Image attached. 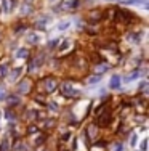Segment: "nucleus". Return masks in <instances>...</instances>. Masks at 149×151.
<instances>
[{
	"label": "nucleus",
	"mask_w": 149,
	"mask_h": 151,
	"mask_svg": "<svg viewBox=\"0 0 149 151\" xmlns=\"http://www.w3.org/2000/svg\"><path fill=\"white\" fill-rule=\"evenodd\" d=\"M31 55V48L29 47H16V50H15V58L16 60H26L27 56Z\"/></svg>",
	"instance_id": "nucleus-17"
},
{
	"label": "nucleus",
	"mask_w": 149,
	"mask_h": 151,
	"mask_svg": "<svg viewBox=\"0 0 149 151\" xmlns=\"http://www.w3.org/2000/svg\"><path fill=\"white\" fill-rule=\"evenodd\" d=\"M16 5H18L16 0H2V12L5 15H8V13H11L16 8Z\"/></svg>",
	"instance_id": "nucleus-20"
},
{
	"label": "nucleus",
	"mask_w": 149,
	"mask_h": 151,
	"mask_svg": "<svg viewBox=\"0 0 149 151\" xmlns=\"http://www.w3.org/2000/svg\"><path fill=\"white\" fill-rule=\"evenodd\" d=\"M11 150H13V151H29V148H27V145H26V142H23L21 138H16L15 146H13Z\"/></svg>",
	"instance_id": "nucleus-27"
},
{
	"label": "nucleus",
	"mask_w": 149,
	"mask_h": 151,
	"mask_svg": "<svg viewBox=\"0 0 149 151\" xmlns=\"http://www.w3.org/2000/svg\"><path fill=\"white\" fill-rule=\"evenodd\" d=\"M0 151H11V142H10L8 137L2 138V142H0Z\"/></svg>",
	"instance_id": "nucleus-30"
},
{
	"label": "nucleus",
	"mask_w": 149,
	"mask_h": 151,
	"mask_svg": "<svg viewBox=\"0 0 149 151\" xmlns=\"http://www.w3.org/2000/svg\"><path fill=\"white\" fill-rule=\"evenodd\" d=\"M120 3L122 5H144V3H148V0H120Z\"/></svg>",
	"instance_id": "nucleus-31"
},
{
	"label": "nucleus",
	"mask_w": 149,
	"mask_h": 151,
	"mask_svg": "<svg viewBox=\"0 0 149 151\" xmlns=\"http://www.w3.org/2000/svg\"><path fill=\"white\" fill-rule=\"evenodd\" d=\"M0 58H2V52H0Z\"/></svg>",
	"instance_id": "nucleus-43"
},
{
	"label": "nucleus",
	"mask_w": 149,
	"mask_h": 151,
	"mask_svg": "<svg viewBox=\"0 0 149 151\" xmlns=\"http://www.w3.org/2000/svg\"><path fill=\"white\" fill-rule=\"evenodd\" d=\"M101 77L103 76H99V74H90L87 77V81H85V84L87 85H96V84L101 82Z\"/></svg>",
	"instance_id": "nucleus-26"
},
{
	"label": "nucleus",
	"mask_w": 149,
	"mask_h": 151,
	"mask_svg": "<svg viewBox=\"0 0 149 151\" xmlns=\"http://www.w3.org/2000/svg\"><path fill=\"white\" fill-rule=\"evenodd\" d=\"M125 37L130 45H140L143 40V31H127Z\"/></svg>",
	"instance_id": "nucleus-10"
},
{
	"label": "nucleus",
	"mask_w": 149,
	"mask_h": 151,
	"mask_svg": "<svg viewBox=\"0 0 149 151\" xmlns=\"http://www.w3.org/2000/svg\"><path fill=\"white\" fill-rule=\"evenodd\" d=\"M59 85V77L55 74H45L37 84H34V88H37L38 93H45V95H51L58 90Z\"/></svg>",
	"instance_id": "nucleus-1"
},
{
	"label": "nucleus",
	"mask_w": 149,
	"mask_h": 151,
	"mask_svg": "<svg viewBox=\"0 0 149 151\" xmlns=\"http://www.w3.org/2000/svg\"><path fill=\"white\" fill-rule=\"evenodd\" d=\"M69 26H71V21H61L56 26V31H66V29H69Z\"/></svg>",
	"instance_id": "nucleus-34"
},
{
	"label": "nucleus",
	"mask_w": 149,
	"mask_h": 151,
	"mask_svg": "<svg viewBox=\"0 0 149 151\" xmlns=\"http://www.w3.org/2000/svg\"><path fill=\"white\" fill-rule=\"evenodd\" d=\"M3 114H5V119L6 122H18L19 119V114H18V109L15 108H5V111H3Z\"/></svg>",
	"instance_id": "nucleus-15"
},
{
	"label": "nucleus",
	"mask_w": 149,
	"mask_h": 151,
	"mask_svg": "<svg viewBox=\"0 0 149 151\" xmlns=\"http://www.w3.org/2000/svg\"><path fill=\"white\" fill-rule=\"evenodd\" d=\"M122 87V77L119 74H112L111 79H109V88L111 90H120Z\"/></svg>",
	"instance_id": "nucleus-18"
},
{
	"label": "nucleus",
	"mask_w": 149,
	"mask_h": 151,
	"mask_svg": "<svg viewBox=\"0 0 149 151\" xmlns=\"http://www.w3.org/2000/svg\"><path fill=\"white\" fill-rule=\"evenodd\" d=\"M59 10H67V12H72V10H77L80 5H82V0H63V3H59Z\"/></svg>",
	"instance_id": "nucleus-13"
},
{
	"label": "nucleus",
	"mask_w": 149,
	"mask_h": 151,
	"mask_svg": "<svg viewBox=\"0 0 149 151\" xmlns=\"http://www.w3.org/2000/svg\"><path fill=\"white\" fill-rule=\"evenodd\" d=\"M143 74H146V71H144L143 68H135L132 73H130L128 76H125V77H123L122 81H123V82H132V81H135V79L141 77Z\"/></svg>",
	"instance_id": "nucleus-16"
},
{
	"label": "nucleus",
	"mask_w": 149,
	"mask_h": 151,
	"mask_svg": "<svg viewBox=\"0 0 149 151\" xmlns=\"http://www.w3.org/2000/svg\"><path fill=\"white\" fill-rule=\"evenodd\" d=\"M45 108H47V111H50V113H59V105L56 101H50V100H47Z\"/></svg>",
	"instance_id": "nucleus-29"
},
{
	"label": "nucleus",
	"mask_w": 149,
	"mask_h": 151,
	"mask_svg": "<svg viewBox=\"0 0 149 151\" xmlns=\"http://www.w3.org/2000/svg\"><path fill=\"white\" fill-rule=\"evenodd\" d=\"M42 111L37 109V108H27V106H23V119L31 124V122H37L42 119Z\"/></svg>",
	"instance_id": "nucleus-7"
},
{
	"label": "nucleus",
	"mask_w": 149,
	"mask_h": 151,
	"mask_svg": "<svg viewBox=\"0 0 149 151\" xmlns=\"http://www.w3.org/2000/svg\"><path fill=\"white\" fill-rule=\"evenodd\" d=\"M24 2H26V3H32L34 0H24Z\"/></svg>",
	"instance_id": "nucleus-40"
},
{
	"label": "nucleus",
	"mask_w": 149,
	"mask_h": 151,
	"mask_svg": "<svg viewBox=\"0 0 149 151\" xmlns=\"http://www.w3.org/2000/svg\"><path fill=\"white\" fill-rule=\"evenodd\" d=\"M59 93H61L63 98H67V100H77L82 96V92L79 88L74 87V82L72 81H59Z\"/></svg>",
	"instance_id": "nucleus-3"
},
{
	"label": "nucleus",
	"mask_w": 149,
	"mask_h": 151,
	"mask_svg": "<svg viewBox=\"0 0 149 151\" xmlns=\"http://www.w3.org/2000/svg\"><path fill=\"white\" fill-rule=\"evenodd\" d=\"M27 27H29V26H27L26 23H21V21H18V24L13 27V32H15V35H23L24 32L27 31Z\"/></svg>",
	"instance_id": "nucleus-24"
},
{
	"label": "nucleus",
	"mask_w": 149,
	"mask_h": 151,
	"mask_svg": "<svg viewBox=\"0 0 149 151\" xmlns=\"http://www.w3.org/2000/svg\"><path fill=\"white\" fill-rule=\"evenodd\" d=\"M112 121H114V111H112L111 106H109L106 111H103V113L96 114L93 122L98 125L99 129H108V127H111Z\"/></svg>",
	"instance_id": "nucleus-5"
},
{
	"label": "nucleus",
	"mask_w": 149,
	"mask_h": 151,
	"mask_svg": "<svg viewBox=\"0 0 149 151\" xmlns=\"http://www.w3.org/2000/svg\"><path fill=\"white\" fill-rule=\"evenodd\" d=\"M71 138H72V132L67 130V132H64V134L59 135V143H64V142H67V140H71Z\"/></svg>",
	"instance_id": "nucleus-32"
},
{
	"label": "nucleus",
	"mask_w": 149,
	"mask_h": 151,
	"mask_svg": "<svg viewBox=\"0 0 149 151\" xmlns=\"http://www.w3.org/2000/svg\"><path fill=\"white\" fill-rule=\"evenodd\" d=\"M136 138H138V135H136V134H133V135H132V140H130V145H132V146L136 145Z\"/></svg>",
	"instance_id": "nucleus-38"
},
{
	"label": "nucleus",
	"mask_w": 149,
	"mask_h": 151,
	"mask_svg": "<svg viewBox=\"0 0 149 151\" xmlns=\"http://www.w3.org/2000/svg\"><path fill=\"white\" fill-rule=\"evenodd\" d=\"M91 69H93V74L103 76V74H106L109 69H111V64H109L106 60H103V61H98V63L91 64Z\"/></svg>",
	"instance_id": "nucleus-11"
},
{
	"label": "nucleus",
	"mask_w": 149,
	"mask_h": 151,
	"mask_svg": "<svg viewBox=\"0 0 149 151\" xmlns=\"http://www.w3.org/2000/svg\"><path fill=\"white\" fill-rule=\"evenodd\" d=\"M34 12V6H32V3H26V2H23L19 5V13H21V16H29L31 13Z\"/></svg>",
	"instance_id": "nucleus-22"
},
{
	"label": "nucleus",
	"mask_w": 149,
	"mask_h": 151,
	"mask_svg": "<svg viewBox=\"0 0 149 151\" xmlns=\"http://www.w3.org/2000/svg\"><path fill=\"white\" fill-rule=\"evenodd\" d=\"M103 19H104V10H101V8H91L85 15V21L88 24H98Z\"/></svg>",
	"instance_id": "nucleus-8"
},
{
	"label": "nucleus",
	"mask_w": 149,
	"mask_h": 151,
	"mask_svg": "<svg viewBox=\"0 0 149 151\" xmlns=\"http://www.w3.org/2000/svg\"><path fill=\"white\" fill-rule=\"evenodd\" d=\"M8 71H10V63H8V61H3V63H0V81L6 79Z\"/></svg>",
	"instance_id": "nucleus-25"
},
{
	"label": "nucleus",
	"mask_w": 149,
	"mask_h": 151,
	"mask_svg": "<svg viewBox=\"0 0 149 151\" xmlns=\"http://www.w3.org/2000/svg\"><path fill=\"white\" fill-rule=\"evenodd\" d=\"M61 40H63V39H59V37H56V39H51V40H48V42H47V47H45V50H48V52H51V50H56Z\"/></svg>",
	"instance_id": "nucleus-28"
},
{
	"label": "nucleus",
	"mask_w": 149,
	"mask_h": 151,
	"mask_svg": "<svg viewBox=\"0 0 149 151\" xmlns=\"http://www.w3.org/2000/svg\"><path fill=\"white\" fill-rule=\"evenodd\" d=\"M50 23H51V18H50V16H42V18H38V19H35L34 29H38V31L45 32V31H47V26Z\"/></svg>",
	"instance_id": "nucleus-14"
},
{
	"label": "nucleus",
	"mask_w": 149,
	"mask_h": 151,
	"mask_svg": "<svg viewBox=\"0 0 149 151\" xmlns=\"http://www.w3.org/2000/svg\"><path fill=\"white\" fill-rule=\"evenodd\" d=\"M6 106L8 108H15V109H18V108H21V96L18 95V93H6Z\"/></svg>",
	"instance_id": "nucleus-12"
},
{
	"label": "nucleus",
	"mask_w": 149,
	"mask_h": 151,
	"mask_svg": "<svg viewBox=\"0 0 149 151\" xmlns=\"http://www.w3.org/2000/svg\"><path fill=\"white\" fill-rule=\"evenodd\" d=\"M74 52V40L72 39H64V40L59 42L58 48H56V53H58V58H66V56H71V53Z\"/></svg>",
	"instance_id": "nucleus-6"
},
{
	"label": "nucleus",
	"mask_w": 149,
	"mask_h": 151,
	"mask_svg": "<svg viewBox=\"0 0 149 151\" xmlns=\"http://www.w3.org/2000/svg\"><path fill=\"white\" fill-rule=\"evenodd\" d=\"M21 76H23V68H10V71H8V76H6V77H8V81L10 82H16L18 79L21 77Z\"/></svg>",
	"instance_id": "nucleus-19"
},
{
	"label": "nucleus",
	"mask_w": 149,
	"mask_h": 151,
	"mask_svg": "<svg viewBox=\"0 0 149 151\" xmlns=\"http://www.w3.org/2000/svg\"><path fill=\"white\" fill-rule=\"evenodd\" d=\"M42 132V129L38 127L35 122H31V124H27V127H26V135H29V137H35L37 134H40Z\"/></svg>",
	"instance_id": "nucleus-23"
},
{
	"label": "nucleus",
	"mask_w": 149,
	"mask_h": 151,
	"mask_svg": "<svg viewBox=\"0 0 149 151\" xmlns=\"http://www.w3.org/2000/svg\"><path fill=\"white\" fill-rule=\"evenodd\" d=\"M55 127V119H51V117H47V119H43V129H51ZM42 129V130H43Z\"/></svg>",
	"instance_id": "nucleus-33"
},
{
	"label": "nucleus",
	"mask_w": 149,
	"mask_h": 151,
	"mask_svg": "<svg viewBox=\"0 0 149 151\" xmlns=\"http://www.w3.org/2000/svg\"><path fill=\"white\" fill-rule=\"evenodd\" d=\"M112 151H123V140H119V142H115Z\"/></svg>",
	"instance_id": "nucleus-35"
},
{
	"label": "nucleus",
	"mask_w": 149,
	"mask_h": 151,
	"mask_svg": "<svg viewBox=\"0 0 149 151\" xmlns=\"http://www.w3.org/2000/svg\"><path fill=\"white\" fill-rule=\"evenodd\" d=\"M106 2H120V0H106Z\"/></svg>",
	"instance_id": "nucleus-41"
},
{
	"label": "nucleus",
	"mask_w": 149,
	"mask_h": 151,
	"mask_svg": "<svg viewBox=\"0 0 149 151\" xmlns=\"http://www.w3.org/2000/svg\"><path fill=\"white\" fill-rule=\"evenodd\" d=\"M83 130H85V134H87V137L90 138L91 143H93L96 138H99V127L95 124V122H88V124L85 125Z\"/></svg>",
	"instance_id": "nucleus-9"
},
{
	"label": "nucleus",
	"mask_w": 149,
	"mask_h": 151,
	"mask_svg": "<svg viewBox=\"0 0 149 151\" xmlns=\"http://www.w3.org/2000/svg\"><path fill=\"white\" fill-rule=\"evenodd\" d=\"M140 148H141V151H146V150H148V140H146V138L141 142V146H140Z\"/></svg>",
	"instance_id": "nucleus-36"
},
{
	"label": "nucleus",
	"mask_w": 149,
	"mask_h": 151,
	"mask_svg": "<svg viewBox=\"0 0 149 151\" xmlns=\"http://www.w3.org/2000/svg\"><path fill=\"white\" fill-rule=\"evenodd\" d=\"M32 90H34V82H32V79H31V76L19 77V79L16 81L15 93H18L19 96H27Z\"/></svg>",
	"instance_id": "nucleus-4"
},
{
	"label": "nucleus",
	"mask_w": 149,
	"mask_h": 151,
	"mask_svg": "<svg viewBox=\"0 0 149 151\" xmlns=\"http://www.w3.org/2000/svg\"><path fill=\"white\" fill-rule=\"evenodd\" d=\"M43 151H50V150H48V148H43Z\"/></svg>",
	"instance_id": "nucleus-42"
},
{
	"label": "nucleus",
	"mask_w": 149,
	"mask_h": 151,
	"mask_svg": "<svg viewBox=\"0 0 149 151\" xmlns=\"http://www.w3.org/2000/svg\"><path fill=\"white\" fill-rule=\"evenodd\" d=\"M5 98H6V92L3 88H0V101H5Z\"/></svg>",
	"instance_id": "nucleus-37"
},
{
	"label": "nucleus",
	"mask_w": 149,
	"mask_h": 151,
	"mask_svg": "<svg viewBox=\"0 0 149 151\" xmlns=\"http://www.w3.org/2000/svg\"><path fill=\"white\" fill-rule=\"evenodd\" d=\"M3 40V32H2V29H0V42Z\"/></svg>",
	"instance_id": "nucleus-39"
},
{
	"label": "nucleus",
	"mask_w": 149,
	"mask_h": 151,
	"mask_svg": "<svg viewBox=\"0 0 149 151\" xmlns=\"http://www.w3.org/2000/svg\"><path fill=\"white\" fill-rule=\"evenodd\" d=\"M26 44L29 47H37L38 44H40V37L35 34V31H31L29 34L26 35Z\"/></svg>",
	"instance_id": "nucleus-21"
},
{
	"label": "nucleus",
	"mask_w": 149,
	"mask_h": 151,
	"mask_svg": "<svg viewBox=\"0 0 149 151\" xmlns=\"http://www.w3.org/2000/svg\"><path fill=\"white\" fill-rule=\"evenodd\" d=\"M27 58H29V61H27V76H32L35 73H38V71H40L42 68H45L48 63L47 50H38L34 55H29Z\"/></svg>",
	"instance_id": "nucleus-2"
}]
</instances>
